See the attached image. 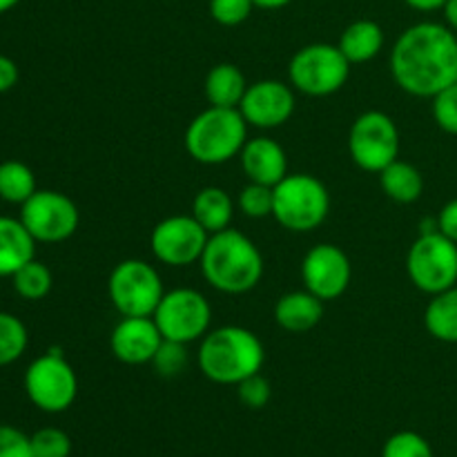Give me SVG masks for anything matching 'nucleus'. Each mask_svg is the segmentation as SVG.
I'll list each match as a JSON object with an SVG mask.
<instances>
[{
	"mask_svg": "<svg viewBox=\"0 0 457 457\" xmlns=\"http://www.w3.org/2000/svg\"><path fill=\"white\" fill-rule=\"evenodd\" d=\"M391 74L400 89L433 98L457 83V34L445 22H418L397 36Z\"/></svg>",
	"mask_w": 457,
	"mask_h": 457,
	"instance_id": "1",
	"label": "nucleus"
},
{
	"mask_svg": "<svg viewBox=\"0 0 457 457\" xmlns=\"http://www.w3.org/2000/svg\"><path fill=\"white\" fill-rule=\"evenodd\" d=\"M199 266L204 279L223 295L250 293L257 288L266 270L257 244L235 228L210 235Z\"/></svg>",
	"mask_w": 457,
	"mask_h": 457,
	"instance_id": "2",
	"label": "nucleus"
},
{
	"mask_svg": "<svg viewBox=\"0 0 457 457\" xmlns=\"http://www.w3.org/2000/svg\"><path fill=\"white\" fill-rule=\"evenodd\" d=\"M266 348L253 330L244 326H221L201 339L196 364L201 373L221 386H237L245 378L262 373Z\"/></svg>",
	"mask_w": 457,
	"mask_h": 457,
	"instance_id": "3",
	"label": "nucleus"
},
{
	"mask_svg": "<svg viewBox=\"0 0 457 457\" xmlns=\"http://www.w3.org/2000/svg\"><path fill=\"white\" fill-rule=\"evenodd\" d=\"M248 128L239 107L208 105L190 120L183 137L186 152L204 165H223L241 154Z\"/></svg>",
	"mask_w": 457,
	"mask_h": 457,
	"instance_id": "4",
	"label": "nucleus"
},
{
	"mask_svg": "<svg viewBox=\"0 0 457 457\" xmlns=\"http://www.w3.org/2000/svg\"><path fill=\"white\" fill-rule=\"evenodd\" d=\"M272 195V219L290 232L317 230L330 212L328 187L312 174H286Z\"/></svg>",
	"mask_w": 457,
	"mask_h": 457,
	"instance_id": "5",
	"label": "nucleus"
},
{
	"mask_svg": "<svg viewBox=\"0 0 457 457\" xmlns=\"http://www.w3.org/2000/svg\"><path fill=\"white\" fill-rule=\"evenodd\" d=\"M351 62L337 45L312 43L295 52L288 65V83L306 96H330L346 85Z\"/></svg>",
	"mask_w": 457,
	"mask_h": 457,
	"instance_id": "6",
	"label": "nucleus"
},
{
	"mask_svg": "<svg viewBox=\"0 0 457 457\" xmlns=\"http://www.w3.org/2000/svg\"><path fill=\"white\" fill-rule=\"evenodd\" d=\"M406 272L418 290L445 293L457 286V244L437 230V223L413 241L406 254Z\"/></svg>",
	"mask_w": 457,
	"mask_h": 457,
	"instance_id": "7",
	"label": "nucleus"
},
{
	"mask_svg": "<svg viewBox=\"0 0 457 457\" xmlns=\"http://www.w3.org/2000/svg\"><path fill=\"white\" fill-rule=\"evenodd\" d=\"M27 397L43 413H62L79 395V378L61 351H47L36 357L22 378Z\"/></svg>",
	"mask_w": 457,
	"mask_h": 457,
	"instance_id": "8",
	"label": "nucleus"
},
{
	"mask_svg": "<svg viewBox=\"0 0 457 457\" xmlns=\"http://www.w3.org/2000/svg\"><path fill=\"white\" fill-rule=\"evenodd\" d=\"M107 295L120 317H152L165 288L159 270L143 259L116 263L107 281Z\"/></svg>",
	"mask_w": 457,
	"mask_h": 457,
	"instance_id": "9",
	"label": "nucleus"
},
{
	"mask_svg": "<svg viewBox=\"0 0 457 457\" xmlns=\"http://www.w3.org/2000/svg\"><path fill=\"white\" fill-rule=\"evenodd\" d=\"M348 154L364 172H382L386 165L400 159V129L395 120L379 110L357 116L348 132Z\"/></svg>",
	"mask_w": 457,
	"mask_h": 457,
	"instance_id": "10",
	"label": "nucleus"
},
{
	"mask_svg": "<svg viewBox=\"0 0 457 457\" xmlns=\"http://www.w3.org/2000/svg\"><path fill=\"white\" fill-rule=\"evenodd\" d=\"M154 321L163 339L179 344L201 342L210 333L212 324V306L208 297L195 288L165 290L159 308L154 311Z\"/></svg>",
	"mask_w": 457,
	"mask_h": 457,
	"instance_id": "11",
	"label": "nucleus"
},
{
	"mask_svg": "<svg viewBox=\"0 0 457 457\" xmlns=\"http://www.w3.org/2000/svg\"><path fill=\"white\" fill-rule=\"evenodd\" d=\"M18 219L36 244H61L79 230L80 212L74 201L58 190H36L21 205Z\"/></svg>",
	"mask_w": 457,
	"mask_h": 457,
	"instance_id": "12",
	"label": "nucleus"
},
{
	"mask_svg": "<svg viewBox=\"0 0 457 457\" xmlns=\"http://www.w3.org/2000/svg\"><path fill=\"white\" fill-rule=\"evenodd\" d=\"M210 235L192 214H174L154 226L150 250L156 262L170 268H187L201 262Z\"/></svg>",
	"mask_w": 457,
	"mask_h": 457,
	"instance_id": "13",
	"label": "nucleus"
},
{
	"mask_svg": "<svg viewBox=\"0 0 457 457\" xmlns=\"http://www.w3.org/2000/svg\"><path fill=\"white\" fill-rule=\"evenodd\" d=\"M303 288L321 302H335L353 281V263L348 254L335 244H320L306 253L302 262Z\"/></svg>",
	"mask_w": 457,
	"mask_h": 457,
	"instance_id": "14",
	"label": "nucleus"
},
{
	"mask_svg": "<svg viewBox=\"0 0 457 457\" xmlns=\"http://www.w3.org/2000/svg\"><path fill=\"white\" fill-rule=\"evenodd\" d=\"M295 89L290 83L277 79L257 80L248 85L239 112L244 114L245 123L257 129L281 128L295 114Z\"/></svg>",
	"mask_w": 457,
	"mask_h": 457,
	"instance_id": "15",
	"label": "nucleus"
},
{
	"mask_svg": "<svg viewBox=\"0 0 457 457\" xmlns=\"http://www.w3.org/2000/svg\"><path fill=\"white\" fill-rule=\"evenodd\" d=\"M163 344L154 317H123L110 335L112 355L128 366L152 364Z\"/></svg>",
	"mask_w": 457,
	"mask_h": 457,
	"instance_id": "16",
	"label": "nucleus"
},
{
	"mask_svg": "<svg viewBox=\"0 0 457 457\" xmlns=\"http://www.w3.org/2000/svg\"><path fill=\"white\" fill-rule=\"evenodd\" d=\"M241 170L253 183L275 187L288 174V154L284 145L275 138L254 137L248 138L239 154Z\"/></svg>",
	"mask_w": 457,
	"mask_h": 457,
	"instance_id": "17",
	"label": "nucleus"
},
{
	"mask_svg": "<svg viewBox=\"0 0 457 457\" xmlns=\"http://www.w3.org/2000/svg\"><path fill=\"white\" fill-rule=\"evenodd\" d=\"M324 317V302L311 290H293L277 299L275 321L286 333H308Z\"/></svg>",
	"mask_w": 457,
	"mask_h": 457,
	"instance_id": "18",
	"label": "nucleus"
},
{
	"mask_svg": "<svg viewBox=\"0 0 457 457\" xmlns=\"http://www.w3.org/2000/svg\"><path fill=\"white\" fill-rule=\"evenodd\" d=\"M36 259V239L21 219L0 217V277H13L25 263Z\"/></svg>",
	"mask_w": 457,
	"mask_h": 457,
	"instance_id": "19",
	"label": "nucleus"
},
{
	"mask_svg": "<svg viewBox=\"0 0 457 457\" xmlns=\"http://www.w3.org/2000/svg\"><path fill=\"white\" fill-rule=\"evenodd\" d=\"M384 40L386 38H384V29L379 27V22L361 18V21L351 22L342 31L337 47L342 49L351 65H361V62H369L379 56V52L384 49Z\"/></svg>",
	"mask_w": 457,
	"mask_h": 457,
	"instance_id": "20",
	"label": "nucleus"
},
{
	"mask_svg": "<svg viewBox=\"0 0 457 457\" xmlns=\"http://www.w3.org/2000/svg\"><path fill=\"white\" fill-rule=\"evenodd\" d=\"M205 98L214 107H239L248 92L244 71L232 62H219L208 71L204 83Z\"/></svg>",
	"mask_w": 457,
	"mask_h": 457,
	"instance_id": "21",
	"label": "nucleus"
},
{
	"mask_svg": "<svg viewBox=\"0 0 457 457\" xmlns=\"http://www.w3.org/2000/svg\"><path fill=\"white\" fill-rule=\"evenodd\" d=\"M190 214L208 230V235H214L230 228L235 219V201L223 187L208 186L196 192Z\"/></svg>",
	"mask_w": 457,
	"mask_h": 457,
	"instance_id": "22",
	"label": "nucleus"
},
{
	"mask_svg": "<svg viewBox=\"0 0 457 457\" xmlns=\"http://www.w3.org/2000/svg\"><path fill=\"white\" fill-rule=\"evenodd\" d=\"M379 187L395 204H415L424 195V177L409 161H393L379 172Z\"/></svg>",
	"mask_w": 457,
	"mask_h": 457,
	"instance_id": "23",
	"label": "nucleus"
},
{
	"mask_svg": "<svg viewBox=\"0 0 457 457\" xmlns=\"http://www.w3.org/2000/svg\"><path fill=\"white\" fill-rule=\"evenodd\" d=\"M424 326L437 342L457 344V286L433 295L424 311Z\"/></svg>",
	"mask_w": 457,
	"mask_h": 457,
	"instance_id": "24",
	"label": "nucleus"
},
{
	"mask_svg": "<svg viewBox=\"0 0 457 457\" xmlns=\"http://www.w3.org/2000/svg\"><path fill=\"white\" fill-rule=\"evenodd\" d=\"M36 190V174L29 165L13 159L0 163V199L22 205Z\"/></svg>",
	"mask_w": 457,
	"mask_h": 457,
	"instance_id": "25",
	"label": "nucleus"
},
{
	"mask_svg": "<svg viewBox=\"0 0 457 457\" xmlns=\"http://www.w3.org/2000/svg\"><path fill=\"white\" fill-rule=\"evenodd\" d=\"M12 284L18 297L27 299V302H40V299H45L52 293L54 275L43 262L31 259V262L25 263L21 270L13 272Z\"/></svg>",
	"mask_w": 457,
	"mask_h": 457,
	"instance_id": "26",
	"label": "nucleus"
},
{
	"mask_svg": "<svg viewBox=\"0 0 457 457\" xmlns=\"http://www.w3.org/2000/svg\"><path fill=\"white\" fill-rule=\"evenodd\" d=\"M29 346L27 326L12 312L0 311V369L21 360Z\"/></svg>",
	"mask_w": 457,
	"mask_h": 457,
	"instance_id": "27",
	"label": "nucleus"
},
{
	"mask_svg": "<svg viewBox=\"0 0 457 457\" xmlns=\"http://www.w3.org/2000/svg\"><path fill=\"white\" fill-rule=\"evenodd\" d=\"M272 204H275L272 187L262 186V183L248 181L237 196V208L248 219L272 217Z\"/></svg>",
	"mask_w": 457,
	"mask_h": 457,
	"instance_id": "28",
	"label": "nucleus"
},
{
	"mask_svg": "<svg viewBox=\"0 0 457 457\" xmlns=\"http://www.w3.org/2000/svg\"><path fill=\"white\" fill-rule=\"evenodd\" d=\"M187 364H190L187 344L170 342V339H163L154 360H152V366H154V370L161 378H177V375H181L187 369Z\"/></svg>",
	"mask_w": 457,
	"mask_h": 457,
	"instance_id": "29",
	"label": "nucleus"
},
{
	"mask_svg": "<svg viewBox=\"0 0 457 457\" xmlns=\"http://www.w3.org/2000/svg\"><path fill=\"white\" fill-rule=\"evenodd\" d=\"M31 437V451L34 457H70L71 440L62 428L45 427L38 428Z\"/></svg>",
	"mask_w": 457,
	"mask_h": 457,
	"instance_id": "30",
	"label": "nucleus"
},
{
	"mask_svg": "<svg viewBox=\"0 0 457 457\" xmlns=\"http://www.w3.org/2000/svg\"><path fill=\"white\" fill-rule=\"evenodd\" d=\"M382 457H436L427 437L415 431H400L386 440Z\"/></svg>",
	"mask_w": 457,
	"mask_h": 457,
	"instance_id": "31",
	"label": "nucleus"
},
{
	"mask_svg": "<svg viewBox=\"0 0 457 457\" xmlns=\"http://www.w3.org/2000/svg\"><path fill=\"white\" fill-rule=\"evenodd\" d=\"M253 0H210V16L221 27H237L253 13Z\"/></svg>",
	"mask_w": 457,
	"mask_h": 457,
	"instance_id": "32",
	"label": "nucleus"
},
{
	"mask_svg": "<svg viewBox=\"0 0 457 457\" xmlns=\"http://www.w3.org/2000/svg\"><path fill=\"white\" fill-rule=\"evenodd\" d=\"M433 101V119L437 128L446 134L457 137V83L442 89L440 94L431 98Z\"/></svg>",
	"mask_w": 457,
	"mask_h": 457,
	"instance_id": "33",
	"label": "nucleus"
},
{
	"mask_svg": "<svg viewBox=\"0 0 457 457\" xmlns=\"http://www.w3.org/2000/svg\"><path fill=\"white\" fill-rule=\"evenodd\" d=\"M237 395L245 409H263L272 397V386L262 373H254L245 378L244 382L237 384Z\"/></svg>",
	"mask_w": 457,
	"mask_h": 457,
	"instance_id": "34",
	"label": "nucleus"
},
{
	"mask_svg": "<svg viewBox=\"0 0 457 457\" xmlns=\"http://www.w3.org/2000/svg\"><path fill=\"white\" fill-rule=\"evenodd\" d=\"M0 457H34L31 437L21 428L0 424Z\"/></svg>",
	"mask_w": 457,
	"mask_h": 457,
	"instance_id": "35",
	"label": "nucleus"
},
{
	"mask_svg": "<svg viewBox=\"0 0 457 457\" xmlns=\"http://www.w3.org/2000/svg\"><path fill=\"white\" fill-rule=\"evenodd\" d=\"M437 230L457 244V199H451L437 214Z\"/></svg>",
	"mask_w": 457,
	"mask_h": 457,
	"instance_id": "36",
	"label": "nucleus"
},
{
	"mask_svg": "<svg viewBox=\"0 0 457 457\" xmlns=\"http://www.w3.org/2000/svg\"><path fill=\"white\" fill-rule=\"evenodd\" d=\"M18 65L9 56L0 54V94L9 92L18 83Z\"/></svg>",
	"mask_w": 457,
	"mask_h": 457,
	"instance_id": "37",
	"label": "nucleus"
},
{
	"mask_svg": "<svg viewBox=\"0 0 457 457\" xmlns=\"http://www.w3.org/2000/svg\"><path fill=\"white\" fill-rule=\"evenodd\" d=\"M415 12H437L446 4V0H404Z\"/></svg>",
	"mask_w": 457,
	"mask_h": 457,
	"instance_id": "38",
	"label": "nucleus"
},
{
	"mask_svg": "<svg viewBox=\"0 0 457 457\" xmlns=\"http://www.w3.org/2000/svg\"><path fill=\"white\" fill-rule=\"evenodd\" d=\"M442 12H445V25H449L451 29L457 34V0H446V4L442 7Z\"/></svg>",
	"mask_w": 457,
	"mask_h": 457,
	"instance_id": "39",
	"label": "nucleus"
},
{
	"mask_svg": "<svg viewBox=\"0 0 457 457\" xmlns=\"http://www.w3.org/2000/svg\"><path fill=\"white\" fill-rule=\"evenodd\" d=\"M253 3L257 9H268V12H275V9H281V7H286V4H290L293 0H253Z\"/></svg>",
	"mask_w": 457,
	"mask_h": 457,
	"instance_id": "40",
	"label": "nucleus"
},
{
	"mask_svg": "<svg viewBox=\"0 0 457 457\" xmlns=\"http://www.w3.org/2000/svg\"><path fill=\"white\" fill-rule=\"evenodd\" d=\"M18 3H21V0H0V13L9 12V9H13V7H16Z\"/></svg>",
	"mask_w": 457,
	"mask_h": 457,
	"instance_id": "41",
	"label": "nucleus"
}]
</instances>
